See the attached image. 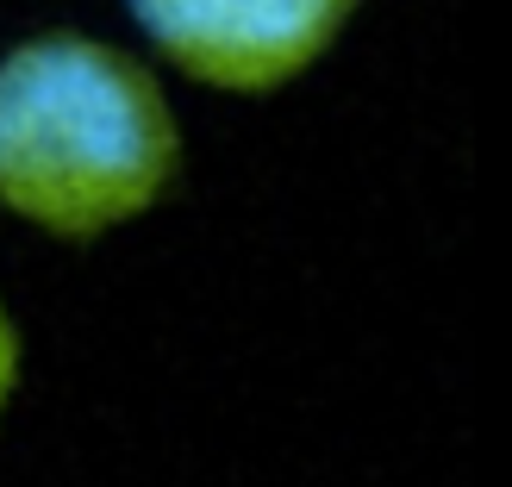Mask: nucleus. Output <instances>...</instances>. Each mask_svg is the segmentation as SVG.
Wrapping results in <instances>:
<instances>
[{
  "label": "nucleus",
  "mask_w": 512,
  "mask_h": 487,
  "mask_svg": "<svg viewBox=\"0 0 512 487\" xmlns=\"http://www.w3.org/2000/svg\"><path fill=\"white\" fill-rule=\"evenodd\" d=\"M182 132L138 57L44 32L0 57V207L50 238H100L150 213Z\"/></svg>",
  "instance_id": "obj_1"
},
{
  "label": "nucleus",
  "mask_w": 512,
  "mask_h": 487,
  "mask_svg": "<svg viewBox=\"0 0 512 487\" xmlns=\"http://www.w3.org/2000/svg\"><path fill=\"white\" fill-rule=\"evenodd\" d=\"M356 0H132L163 57L219 94H275L313 69Z\"/></svg>",
  "instance_id": "obj_2"
},
{
  "label": "nucleus",
  "mask_w": 512,
  "mask_h": 487,
  "mask_svg": "<svg viewBox=\"0 0 512 487\" xmlns=\"http://www.w3.org/2000/svg\"><path fill=\"white\" fill-rule=\"evenodd\" d=\"M13 381H19V331H13V313L0 306V406L13 400Z\"/></svg>",
  "instance_id": "obj_3"
}]
</instances>
